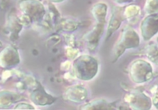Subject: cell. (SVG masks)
Instances as JSON below:
<instances>
[{
    "label": "cell",
    "mask_w": 158,
    "mask_h": 110,
    "mask_svg": "<svg viewBox=\"0 0 158 110\" xmlns=\"http://www.w3.org/2000/svg\"><path fill=\"white\" fill-rule=\"evenodd\" d=\"M73 67L77 78L82 81H88L93 79L98 73V64L93 57L83 55L74 61Z\"/></svg>",
    "instance_id": "6da1fadb"
},
{
    "label": "cell",
    "mask_w": 158,
    "mask_h": 110,
    "mask_svg": "<svg viewBox=\"0 0 158 110\" xmlns=\"http://www.w3.org/2000/svg\"><path fill=\"white\" fill-rule=\"evenodd\" d=\"M140 43L139 36L135 30L129 27L124 28L114 47L113 62H116L126 49L136 48L139 46Z\"/></svg>",
    "instance_id": "7a4b0ae2"
},
{
    "label": "cell",
    "mask_w": 158,
    "mask_h": 110,
    "mask_svg": "<svg viewBox=\"0 0 158 110\" xmlns=\"http://www.w3.org/2000/svg\"><path fill=\"white\" fill-rule=\"evenodd\" d=\"M130 75L134 82L143 83L152 79L153 69L149 62L143 60H137L131 64Z\"/></svg>",
    "instance_id": "3957f363"
},
{
    "label": "cell",
    "mask_w": 158,
    "mask_h": 110,
    "mask_svg": "<svg viewBox=\"0 0 158 110\" xmlns=\"http://www.w3.org/2000/svg\"><path fill=\"white\" fill-rule=\"evenodd\" d=\"M124 101L134 110H147L152 107V100L145 94L141 92H135L127 94Z\"/></svg>",
    "instance_id": "277c9868"
},
{
    "label": "cell",
    "mask_w": 158,
    "mask_h": 110,
    "mask_svg": "<svg viewBox=\"0 0 158 110\" xmlns=\"http://www.w3.org/2000/svg\"><path fill=\"white\" fill-rule=\"evenodd\" d=\"M141 34L145 41H149L158 33V15H149L141 25Z\"/></svg>",
    "instance_id": "5b68a950"
},
{
    "label": "cell",
    "mask_w": 158,
    "mask_h": 110,
    "mask_svg": "<svg viewBox=\"0 0 158 110\" xmlns=\"http://www.w3.org/2000/svg\"><path fill=\"white\" fill-rule=\"evenodd\" d=\"M31 99L34 104L40 106L51 105L56 101V98L48 94L38 81L37 88L31 94Z\"/></svg>",
    "instance_id": "8992f818"
},
{
    "label": "cell",
    "mask_w": 158,
    "mask_h": 110,
    "mask_svg": "<svg viewBox=\"0 0 158 110\" xmlns=\"http://www.w3.org/2000/svg\"><path fill=\"white\" fill-rule=\"evenodd\" d=\"M20 57L17 50L9 46L3 49L0 55V64L3 68H10L20 63Z\"/></svg>",
    "instance_id": "52a82bcc"
},
{
    "label": "cell",
    "mask_w": 158,
    "mask_h": 110,
    "mask_svg": "<svg viewBox=\"0 0 158 110\" xmlns=\"http://www.w3.org/2000/svg\"><path fill=\"white\" fill-rule=\"evenodd\" d=\"M20 7L24 14L33 19H40L44 15L43 5L34 0H25L20 3Z\"/></svg>",
    "instance_id": "ba28073f"
},
{
    "label": "cell",
    "mask_w": 158,
    "mask_h": 110,
    "mask_svg": "<svg viewBox=\"0 0 158 110\" xmlns=\"http://www.w3.org/2000/svg\"><path fill=\"white\" fill-rule=\"evenodd\" d=\"M88 93L87 90L80 85L72 86L68 88L63 95L66 100L76 103L84 102L86 99Z\"/></svg>",
    "instance_id": "9c48e42d"
},
{
    "label": "cell",
    "mask_w": 158,
    "mask_h": 110,
    "mask_svg": "<svg viewBox=\"0 0 158 110\" xmlns=\"http://www.w3.org/2000/svg\"><path fill=\"white\" fill-rule=\"evenodd\" d=\"M123 11L121 7H115L113 10L107 30L106 40H108L113 33L120 28L123 21L125 19Z\"/></svg>",
    "instance_id": "30bf717a"
},
{
    "label": "cell",
    "mask_w": 158,
    "mask_h": 110,
    "mask_svg": "<svg viewBox=\"0 0 158 110\" xmlns=\"http://www.w3.org/2000/svg\"><path fill=\"white\" fill-rule=\"evenodd\" d=\"M103 24L98 23L92 30L85 36V39L88 43V47L90 51H94L99 44L104 31Z\"/></svg>",
    "instance_id": "8fae6325"
},
{
    "label": "cell",
    "mask_w": 158,
    "mask_h": 110,
    "mask_svg": "<svg viewBox=\"0 0 158 110\" xmlns=\"http://www.w3.org/2000/svg\"><path fill=\"white\" fill-rule=\"evenodd\" d=\"M116 106L114 103H109L104 99H98L87 103L80 107L81 110H116Z\"/></svg>",
    "instance_id": "7c38bea8"
},
{
    "label": "cell",
    "mask_w": 158,
    "mask_h": 110,
    "mask_svg": "<svg viewBox=\"0 0 158 110\" xmlns=\"http://www.w3.org/2000/svg\"><path fill=\"white\" fill-rule=\"evenodd\" d=\"M23 96L10 91H3L1 92V107L7 108L14 103L21 101Z\"/></svg>",
    "instance_id": "4fadbf2b"
},
{
    "label": "cell",
    "mask_w": 158,
    "mask_h": 110,
    "mask_svg": "<svg viewBox=\"0 0 158 110\" xmlns=\"http://www.w3.org/2000/svg\"><path fill=\"white\" fill-rule=\"evenodd\" d=\"M107 7L105 3H100L94 5L92 12L98 23L105 24Z\"/></svg>",
    "instance_id": "5bb4252c"
},
{
    "label": "cell",
    "mask_w": 158,
    "mask_h": 110,
    "mask_svg": "<svg viewBox=\"0 0 158 110\" xmlns=\"http://www.w3.org/2000/svg\"><path fill=\"white\" fill-rule=\"evenodd\" d=\"M144 10L147 14H157L158 12V0H146Z\"/></svg>",
    "instance_id": "9a60e30c"
},
{
    "label": "cell",
    "mask_w": 158,
    "mask_h": 110,
    "mask_svg": "<svg viewBox=\"0 0 158 110\" xmlns=\"http://www.w3.org/2000/svg\"><path fill=\"white\" fill-rule=\"evenodd\" d=\"M140 12V8L135 5H131L128 6L123 11L125 19L131 18L139 14Z\"/></svg>",
    "instance_id": "2e32d148"
},
{
    "label": "cell",
    "mask_w": 158,
    "mask_h": 110,
    "mask_svg": "<svg viewBox=\"0 0 158 110\" xmlns=\"http://www.w3.org/2000/svg\"><path fill=\"white\" fill-rule=\"evenodd\" d=\"M147 55L151 61L158 65V50L157 48L154 47L150 48L147 53Z\"/></svg>",
    "instance_id": "e0dca14e"
},
{
    "label": "cell",
    "mask_w": 158,
    "mask_h": 110,
    "mask_svg": "<svg viewBox=\"0 0 158 110\" xmlns=\"http://www.w3.org/2000/svg\"><path fill=\"white\" fill-rule=\"evenodd\" d=\"M63 26L62 27L63 28L65 29V30L69 31L75 30L77 27V25L76 23L70 22V21L65 22V23Z\"/></svg>",
    "instance_id": "ac0fdd59"
},
{
    "label": "cell",
    "mask_w": 158,
    "mask_h": 110,
    "mask_svg": "<svg viewBox=\"0 0 158 110\" xmlns=\"http://www.w3.org/2000/svg\"><path fill=\"white\" fill-rule=\"evenodd\" d=\"M15 110H34L35 108L31 104L27 103H20L16 105Z\"/></svg>",
    "instance_id": "d6986e66"
},
{
    "label": "cell",
    "mask_w": 158,
    "mask_h": 110,
    "mask_svg": "<svg viewBox=\"0 0 158 110\" xmlns=\"http://www.w3.org/2000/svg\"><path fill=\"white\" fill-rule=\"evenodd\" d=\"M152 102L154 106L158 109V85L155 87L153 90Z\"/></svg>",
    "instance_id": "ffe728a7"
},
{
    "label": "cell",
    "mask_w": 158,
    "mask_h": 110,
    "mask_svg": "<svg viewBox=\"0 0 158 110\" xmlns=\"http://www.w3.org/2000/svg\"><path fill=\"white\" fill-rule=\"evenodd\" d=\"M77 54H78V51H77V49H74L71 47L67 49V55L70 59H73V58H75Z\"/></svg>",
    "instance_id": "44dd1931"
},
{
    "label": "cell",
    "mask_w": 158,
    "mask_h": 110,
    "mask_svg": "<svg viewBox=\"0 0 158 110\" xmlns=\"http://www.w3.org/2000/svg\"><path fill=\"white\" fill-rule=\"evenodd\" d=\"M114 2L118 4H124L131 2L133 0H113Z\"/></svg>",
    "instance_id": "7402d4cb"
},
{
    "label": "cell",
    "mask_w": 158,
    "mask_h": 110,
    "mask_svg": "<svg viewBox=\"0 0 158 110\" xmlns=\"http://www.w3.org/2000/svg\"><path fill=\"white\" fill-rule=\"evenodd\" d=\"M157 41H158V37L157 38Z\"/></svg>",
    "instance_id": "603a6c76"
}]
</instances>
